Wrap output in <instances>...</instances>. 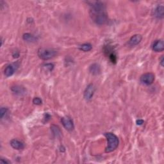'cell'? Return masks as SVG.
I'll list each match as a JSON object with an SVG mask.
<instances>
[{"mask_svg":"<svg viewBox=\"0 0 164 164\" xmlns=\"http://www.w3.org/2000/svg\"><path fill=\"white\" fill-rule=\"evenodd\" d=\"M91 3L89 13L92 21L98 25H103L107 23L108 16L104 3L101 1H92Z\"/></svg>","mask_w":164,"mask_h":164,"instance_id":"cell-1","label":"cell"},{"mask_svg":"<svg viewBox=\"0 0 164 164\" xmlns=\"http://www.w3.org/2000/svg\"><path fill=\"white\" fill-rule=\"evenodd\" d=\"M105 136L107 140V146L105 149L106 153H111L115 151L119 145V140L116 135L113 133H105Z\"/></svg>","mask_w":164,"mask_h":164,"instance_id":"cell-2","label":"cell"},{"mask_svg":"<svg viewBox=\"0 0 164 164\" xmlns=\"http://www.w3.org/2000/svg\"><path fill=\"white\" fill-rule=\"evenodd\" d=\"M37 54L39 58L42 60H47L55 56L57 54V51L55 49L49 48H40L38 49Z\"/></svg>","mask_w":164,"mask_h":164,"instance_id":"cell-3","label":"cell"},{"mask_svg":"<svg viewBox=\"0 0 164 164\" xmlns=\"http://www.w3.org/2000/svg\"><path fill=\"white\" fill-rule=\"evenodd\" d=\"M155 74L152 73H147L142 75L140 80L142 83L145 85H150L155 81Z\"/></svg>","mask_w":164,"mask_h":164,"instance_id":"cell-4","label":"cell"},{"mask_svg":"<svg viewBox=\"0 0 164 164\" xmlns=\"http://www.w3.org/2000/svg\"><path fill=\"white\" fill-rule=\"evenodd\" d=\"M95 90L96 89L94 85L92 83L89 84L84 91V98L87 101H90L92 97H93Z\"/></svg>","mask_w":164,"mask_h":164,"instance_id":"cell-5","label":"cell"},{"mask_svg":"<svg viewBox=\"0 0 164 164\" xmlns=\"http://www.w3.org/2000/svg\"><path fill=\"white\" fill-rule=\"evenodd\" d=\"M62 124H63V127L68 131H73L74 126L73 120L69 117H63L61 119Z\"/></svg>","mask_w":164,"mask_h":164,"instance_id":"cell-6","label":"cell"},{"mask_svg":"<svg viewBox=\"0 0 164 164\" xmlns=\"http://www.w3.org/2000/svg\"><path fill=\"white\" fill-rule=\"evenodd\" d=\"M11 91L14 94L17 96H24L26 93V90L25 88L18 85H16L12 86L11 87Z\"/></svg>","mask_w":164,"mask_h":164,"instance_id":"cell-7","label":"cell"},{"mask_svg":"<svg viewBox=\"0 0 164 164\" xmlns=\"http://www.w3.org/2000/svg\"><path fill=\"white\" fill-rule=\"evenodd\" d=\"M142 39V37L141 35L139 34H136L133 35L130 39L129 42H128V44L131 46H135L141 42Z\"/></svg>","mask_w":164,"mask_h":164,"instance_id":"cell-8","label":"cell"},{"mask_svg":"<svg viewBox=\"0 0 164 164\" xmlns=\"http://www.w3.org/2000/svg\"><path fill=\"white\" fill-rule=\"evenodd\" d=\"M164 49L163 41L162 40H158L155 42L153 45V50L155 52H162Z\"/></svg>","mask_w":164,"mask_h":164,"instance_id":"cell-9","label":"cell"},{"mask_svg":"<svg viewBox=\"0 0 164 164\" xmlns=\"http://www.w3.org/2000/svg\"><path fill=\"white\" fill-rule=\"evenodd\" d=\"M10 145H11L14 149H17V150L23 149L24 148V145L23 142L17 140V139H13V140L10 141Z\"/></svg>","mask_w":164,"mask_h":164,"instance_id":"cell-10","label":"cell"},{"mask_svg":"<svg viewBox=\"0 0 164 164\" xmlns=\"http://www.w3.org/2000/svg\"><path fill=\"white\" fill-rule=\"evenodd\" d=\"M154 16L157 19H163V6L160 5H158L155 10Z\"/></svg>","mask_w":164,"mask_h":164,"instance_id":"cell-11","label":"cell"},{"mask_svg":"<svg viewBox=\"0 0 164 164\" xmlns=\"http://www.w3.org/2000/svg\"><path fill=\"white\" fill-rule=\"evenodd\" d=\"M89 71L93 75H98L101 73V67L98 63H94L91 66Z\"/></svg>","mask_w":164,"mask_h":164,"instance_id":"cell-12","label":"cell"},{"mask_svg":"<svg viewBox=\"0 0 164 164\" xmlns=\"http://www.w3.org/2000/svg\"><path fill=\"white\" fill-rule=\"evenodd\" d=\"M15 70H16L15 66L14 65H9L8 66H6L4 71V74L5 76L10 77L12 76L14 72H15Z\"/></svg>","mask_w":164,"mask_h":164,"instance_id":"cell-13","label":"cell"},{"mask_svg":"<svg viewBox=\"0 0 164 164\" xmlns=\"http://www.w3.org/2000/svg\"><path fill=\"white\" fill-rule=\"evenodd\" d=\"M23 39L24 41H25L28 42H35L37 40V37H35L34 35L28 33L24 34L23 36Z\"/></svg>","mask_w":164,"mask_h":164,"instance_id":"cell-14","label":"cell"},{"mask_svg":"<svg viewBox=\"0 0 164 164\" xmlns=\"http://www.w3.org/2000/svg\"><path fill=\"white\" fill-rule=\"evenodd\" d=\"M51 130L52 131L53 134L54 135L55 137H56L57 138H60V137H61L62 131H61V130H60V129L58 126H56V125H54V124H53V125L51 126Z\"/></svg>","mask_w":164,"mask_h":164,"instance_id":"cell-15","label":"cell"},{"mask_svg":"<svg viewBox=\"0 0 164 164\" xmlns=\"http://www.w3.org/2000/svg\"><path fill=\"white\" fill-rule=\"evenodd\" d=\"M79 48L81 51H85V52H88L89 51H91L92 49V46L89 43H85V44L81 45Z\"/></svg>","mask_w":164,"mask_h":164,"instance_id":"cell-16","label":"cell"},{"mask_svg":"<svg viewBox=\"0 0 164 164\" xmlns=\"http://www.w3.org/2000/svg\"><path fill=\"white\" fill-rule=\"evenodd\" d=\"M7 112H8V109L6 108H1V110H0V117H1V119H3V117L6 116Z\"/></svg>","mask_w":164,"mask_h":164,"instance_id":"cell-17","label":"cell"},{"mask_svg":"<svg viewBox=\"0 0 164 164\" xmlns=\"http://www.w3.org/2000/svg\"><path fill=\"white\" fill-rule=\"evenodd\" d=\"M44 68L46 70H48L49 71H51L53 68H54V66L53 65L52 63H47V64H45V65L43 66Z\"/></svg>","mask_w":164,"mask_h":164,"instance_id":"cell-18","label":"cell"},{"mask_svg":"<svg viewBox=\"0 0 164 164\" xmlns=\"http://www.w3.org/2000/svg\"><path fill=\"white\" fill-rule=\"evenodd\" d=\"M33 103L34 104L36 105H40L42 104V99L39 98H35L33 99Z\"/></svg>","mask_w":164,"mask_h":164,"instance_id":"cell-19","label":"cell"},{"mask_svg":"<svg viewBox=\"0 0 164 164\" xmlns=\"http://www.w3.org/2000/svg\"><path fill=\"white\" fill-rule=\"evenodd\" d=\"M144 123V121L142 119H138L137 121V125H142Z\"/></svg>","mask_w":164,"mask_h":164,"instance_id":"cell-20","label":"cell"},{"mask_svg":"<svg viewBox=\"0 0 164 164\" xmlns=\"http://www.w3.org/2000/svg\"><path fill=\"white\" fill-rule=\"evenodd\" d=\"M160 65H161L162 66H163L164 65V57L163 56H162L161 57V58H160Z\"/></svg>","mask_w":164,"mask_h":164,"instance_id":"cell-21","label":"cell"},{"mask_svg":"<svg viewBox=\"0 0 164 164\" xmlns=\"http://www.w3.org/2000/svg\"><path fill=\"white\" fill-rule=\"evenodd\" d=\"M0 162H1V163H10V162L8 161V160H4V159H3V158H1V160H0Z\"/></svg>","mask_w":164,"mask_h":164,"instance_id":"cell-22","label":"cell"}]
</instances>
